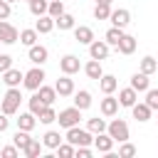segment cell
<instances>
[{
  "label": "cell",
  "mask_w": 158,
  "mask_h": 158,
  "mask_svg": "<svg viewBox=\"0 0 158 158\" xmlns=\"http://www.w3.org/2000/svg\"><path fill=\"white\" fill-rule=\"evenodd\" d=\"M20 101H22L20 86H7V91H5V96H2V101H0V111L7 114V116H12V114L20 111Z\"/></svg>",
  "instance_id": "6da1fadb"
},
{
  "label": "cell",
  "mask_w": 158,
  "mask_h": 158,
  "mask_svg": "<svg viewBox=\"0 0 158 158\" xmlns=\"http://www.w3.org/2000/svg\"><path fill=\"white\" fill-rule=\"evenodd\" d=\"M106 133L114 138V143H123L128 141V123L123 118H114L111 123H106Z\"/></svg>",
  "instance_id": "7a4b0ae2"
},
{
  "label": "cell",
  "mask_w": 158,
  "mask_h": 158,
  "mask_svg": "<svg viewBox=\"0 0 158 158\" xmlns=\"http://www.w3.org/2000/svg\"><path fill=\"white\" fill-rule=\"evenodd\" d=\"M64 141H69L72 146H89L94 141V133L86 131V128H79V126H72V128H67V138Z\"/></svg>",
  "instance_id": "3957f363"
},
{
  "label": "cell",
  "mask_w": 158,
  "mask_h": 158,
  "mask_svg": "<svg viewBox=\"0 0 158 158\" xmlns=\"http://www.w3.org/2000/svg\"><path fill=\"white\" fill-rule=\"evenodd\" d=\"M42 81H44V69L37 67V64H35L30 72H25V77H22V86L30 89V91H37V89L42 86Z\"/></svg>",
  "instance_id": "277c9868"
},
{
  "label": "cell",
  "mask_w": 158,
  "mask_h": 158,
  "mask_svg": "<svg viewBox=\"0 0 158 158\" xmlns=\"http://www.w3.org/2000/svg\"><path fill=\"white\" fill-rule=\"evenodd\" d=\"M79 118H81V109L77 106H69V109H62L57 114V121L62 128H72V126H79Z\"/></svg>",
  "instance_id": "5b68a950"
},
{
  "label": "cell",
  "mask_w": 158,
  "mask_h": 158,
  "mask_svg": "<svg viewBox=\"0 0 158 158\" xmlns=\"http://www.w3.org/2000/svg\"><path fill=\"white\" fill-rule=\"evenodd\" d=\"M79 69H81V62H79L77 54H64V57L59 59V72H62V74H69V77H72V74H77Z\"/></svg>",
  "instance_id": "8992f818"
},
{
  "label": "cell",
  "mask_w": 158,
  "mask_h": 158,
  "mask_svg": "<svg viewBox=\"0 0 158 158\" xmlns=\"http://www.w3.org/2000/svg\"><path fill=\"white\" fill-rule=\"evenodd\" d=\"M17 40H20L17 27H12V25L5 22V20H0V42H2V44H15Z\"/></svg>",
  "instance_id": "52a82bcc"
},
{
  "label": "cell",
  "mask_w": 158,
  "mask_h": 158,
  "mask_svg": "<svg viewBox=\"0 0 158 158\" xmlns=\"http://www.w3.org/2000/svg\"><path fill=\"white\" fill-rule=\"evenodd\" d=\"M89 57L91 59H106L109 57V44H106V40H94L91 44H89Z\"/></svg>",
  "instance_id": "ba28073f"
},
{
  "label": "cell",
  "mask_w": 158,
  "mask_h": 158,
  "mask_svg": "<svg viewBox=\"0 0 158 158\" xmlns=\"http://www.w3.org/2000/svg\"><path fill=\"white\" fill-rule=\"evenodd\" d=\"M54 89H57V96H72L74 94V79L69 74H62V79L54 81Z\"/></svg>",
  "instance_id": "9c48e42d"
},
{
  "label": "cell",
  "mask_w": 158,
  "mask_h": 158,
  "mask_svg": "<svg viewBox=\"0 0 158 158\" xmlns=\"http://www.w3.org/2000/svg\"><path fill=\"white\" fill-rule=\"evenodd\" d=\"M94 148L99 151V153H109L111 148H114V138L106 133V131H101V133H94Z\"/></svg>",
  "instance_id": "30bf717a"
},
{
  "label": "cell",
  "mask_w": 158,
  "mask_h": 158,
  "mask_svg": "<svg viewBox=\"0 0 158 158\" xmlns=\"http://www.w3.org/2000/svg\"><path fill=\"white\" fill-rule=\"evenodd\" d=\"M109 20H111V25L114 27H126L128 22H131V12L126 10V7H118V10H111V15H109Z\"/></svg>",
  "instance_id": "8fae6325"
},
{
  "label": "cell",
  "mask_w": 158,
  "mask_h": 158,
  "mask_svg": "<svg viewBox=\"0 0 158 158\" xmlns=\"http://www.w3.org/2000/svg\"><path fill=\"white\" fill-rule=\"evenodd\" d=\"M27 57H30V62H32V64L42 67V64L47 62L49 52H47V47H42V44H32V47H30V52H27Z\"/></svg>",
  "instance_id": "7c38bea8"
},
{
  "label": "cell",
  "mask_w": 158,
  "mask_h": 158,
  "mask_svg": "<svg viewBox=\"0 0 158 158\" xmlns=\"http://www.w3.org/2000/svg\"><path fill=\"white\" fill-rule=\"evenodd\" d=\"M99 109H101V114L104 116H116L118 114V99H114L111 94H104V99H101V104H99Z\"/></svg>",
  "instance_id": "4fadbf2b"
},
{
  "label": "cell",
  "mask_w": 158,
  "mask_h": 158,
  "mask_svg": "<svg viewBox=\"0 0 158 158\" xmlns=\"http://www.w3.org/2000/svg\"><path fill=\"white\" fill-rule=\"evenodd\" d=\"M74 40H77L79 44H86V47H89V44L94 42V30L86 27V25H79V27L74 25Z\"/></svg>",
  "instance_id": "5bb4252c"
},
{
  "label": "cell",
  "mask_w": 158,
  "mask_h": 158,
  "mask_svg": "<svg viewBox=\"0 0 158 158\" xmlns=\"http://www.w3.org/2000/svg\"><path fill=\"white\" fill-rule=\"evenodd\" d=\"M136 101H138V91H136L133 86H126V89H121V91H118V106L131 109Z\"/></svg>",
  "instance_id": "9a60e30c"
},
{
  "label": "cell",
  "mask_w": 158,
  "mask_h": 158,
  "mask_svg": "<svg viewBox=\"0 0 158 158\" xmlns=\"http://www.w3.org/2000/svg\"><path fill=\"white\" fill-rule=\"evenodd\" d=\"M131 114H133V118H136L138 123H146V121L151 118V106H148L146 101H143V104H138V101H136V104L131 106Z\"/></svg>",
  "instance_id": "2e32d148"
},
{
  "label": "cell",
  "mask_w": 158,
  "mask_h": 158,
  "mask_svg": "<svg viewBox=\"0 0 158 158\" xmlns=\"http://www.w3.org/2000/svg\"><path fill=\"white\" fill-rule=\"evenodd\" d=\"M22 77H25V74H22L20 69H15V67H10V69L2 72V81H5L7 86H20V84H22Z\"/></svg>",
  "instance_id": "e0dca14e"
},
{
  "label": "cell",
  "mask_w": 158,
  "mask_h": 158,
  "mask_svg": "<svg viewBox=\"0 0 158 158\" xmlns=\"http://www.w3.org/2000/svg\"><path fill=\"white\" fill-rule=\"evenodd\" d=\"M84 74L89 77V79H101V74H104V69H101V62L99 59H89L86 64H84Z\"/></svg>",
  "instance_id": "ac0fdd59"
},
{
  "label": "cell",
  "mask_w": 158,
  "mask_h": 158,
  "mask_svg": "<svg viewBox=\"0 0 158 158\" xmlns=\"http://www.w3.org/2000/svg\"><path fill=\"white\" fill-rule=\"evenodd\" d=\"M116 86H118V81H116L114 74H101V79H99V89H101V94H114Z\"/></svg>",
  "instance_id": "d6986e66"
},
{
  "label": "cell",
  "mask_w": 158,
  "mask_h": 158,
  "mask_svg": "<svg viewBox=\"0 0 158 158\" xmlns=\"http://www.w3.org/2000/svg\"><path fill=\"white\" fill-rule=\"evenodd\" d=\"M35 30H37L40 35L52 32V30H54V17H49V15H40V17H37V22H35Z\"/></svg>",
  "instance_id": "ffe728a7"
},
{
  "label": "cell",
  "mask_w": 158,
  "mask_h": 158,
  "mask_svg": "<svg viewBox=\"0 0 158 158\" xmlns=\"http://www.w3.org/2000/svg\"><path fill=\"white\" fill-rule=\"evenodd\" d=\"M37 96L42 99V104H44V106H52V104H54V99H57V89H54V86H44V84H42V86L37 89Z\"/></svg>",
  "instance_id": "44dd1931"
},
{
  "label": "cell",
  "mask_w": 158,
  "mask_h": 158,
  "mask_svg": "<svg viewBox=\"0 0 158 158\" xmlns=\"http://www.w3.org/2000/svg\"><path fill=\"white\" fill-rule=\"evenodd\" d=\"M72 96H74V106H77V109H81V111H84V109H89V106H91V94H89L86 89H81V91H77V89H74V94H72Z\"/></svg>",
  "instance_id": "7402d4cb"
},
{
  "label": "cell",
  "mask_w": 158,
  "mask_h": 158,
  "mask_svg": "<svg viewBox=\"0 0 158 158\" xmlns=\"http://www.w3.org/2000/svg\"><path fill=\"white\" fill-rule=\"evenodd\" d=\"M35 126H37V116H35L32 111L20 114V118H17V128H22V131H32Z\"/></svg>",
  "instance_id": "603a6c76"
},
{
  "label": "cell",
  "mask_w": 158,
  "mask_h": 158,
  "mask_svg": "<svg viewBox=\"0 0 158 158\" xmlns=\"http://www.w3.org/2000/svg\"><path fill=\"white\" fill-rule=\"evenodd\" d=\"M116 49H118L121 54H133V52H136V37L123 35V37H121V42L116 44Z\"/></svg>",
  "instance_id": "cb8c5ba5"
},
{
  "label": "cell",
  "mask_w": 158,
  "mask_h": 158,
  "mask_svg": "<svg viewBox=\"0 0 158 158\" xmlns=\"http://www.w3.org/2000/svg\"><path fill=\"white\" fill-rule=\"evenodd\" d=\"M131 86H133L136 91H146V89L151 86V79H148V74H143V72H136V74L131 77Z\"/></svg>",
  "instance_id": "d4e9b609"
},
{
  "label": "cell",
  "mask_w": 158,
  "mask_h": 158,
  "mask_svg": "<svg viewBox=\"0 0 158 158\" xmlns=\"http://www.w3.org/2000/svg\"><path fill=\"white\" fill-rule=\"evenodd\" d=\"M62 141H64V138L59 136V131H47V133L42 136V146H44V148H49V151H54Z\"/></svg>",
  "instance_id": "484cf974"
},
{
  "label": "cell",
  "mask_w": 158,
  "mask_h": 158,
  "mask_svg": "<svg viewBox=\"0 0 158 158\" xmlns=\"http://www.w3.org/2000/svg\"><path fill=\"white\" fill-rule=\"evenodd\" d=\"M121 37H123V30H121V27H114V25H111V27L106 30V35H104V40H106L109 47H116V44L121 42Z\"/></svg>",
  "instance_id": "4316f807"
},
{
  "label": "cell",
  "mask_w": 158,
  "mask_h": 158,
  "mask_svg": "<svg viewBox=\"0 0 158 158\" xmlns=\"http://www.w3.org/2000/svg\"><path fill=\"white\" fill-rule=\"evenodd\" d=\"M54 27H59V30H74V15L62 12L59 17H54Z\"/></svg>",
  "instance_id": "83f0119b"
},
{
  "label": "cell",
  "mask_w": 158,
  "mask_h": 158,
  "mask_svg": "<svg viewBox=\"0 0 158 158\" xmlns=\"http://www.w3.org/2000/svg\"><path fill=\"white\" fill-rule=\"evenodd\" d=\"M42 148H44V146H42V143L37 141V138H30V143H27V146L22 148V153H25L27 158H37V156L42 153Z\"/></svg>",
  "instance_id": "f1b7e54d"
},
{
  "label": "cell",
  "mask_w": 158,
  "mask_h": 158,
  "mask_svg": "<svg viewBox=\"0 0 158 158\" xmlns=\"http://www.w3.org/2000/svg\"><path fill=\"white\" fill-rule=\"evenodd\" d=\"M37 37H40V32L32 27V30H22L20 32V42L25 44V47H32V44H37Z\"/></svg>",
  "instance_id": "f546056e"
},
{
  "label": "cell",
  "mask_w": 158,
  "mask_h": 158,
  "mask_svg": "<svg viewBox=\"0 0 158 158\" xmlns=\"http://www.w3.org/2000/svg\"><path fill=\"white\" fill-rule=\"evenodd\" d=\"M37 118H40V123H44V126H49L52 121H57V111H54L52 106H44V109L40 111V116H37Z\"/></svg>",
  "instance_id": "4dcf8cb0"
},
{
  "label": "cell",
  "mask_w": 158,
  "mask_h": 158,
  "mask_svg": "<svg viewBox=\"0 0 158 158\" xmlns=\"http://www.w3.org/2000/svg\"><path fill=\"white\" fill-rule=\"evenodd\" d=\"M86 131H91V133H101V131H106V121L99 118V116H94V118L86 121Z\"/></svg>",
  "instance_id": "1f68e13d"
},
{
  "label": "cell",
  "mask_w": 158,
  "mask_h": 158,
  "mask_svg": "<svg viewBox=\"0 0 158 158\" xmlns=\"http://www.w3.org/2000/svg\"><path fill=\"white\" fill-rule=\"evenodd\" d=\"M47 5H49V0H32V2H30V12H32L35 17L47 15Z\"/></svg>",
  "instance_id": "d6a6232c"
},
{
  "label": "cell",
  "mask_w": 158,
  "mask_h": 158,
  "mask_svg": "<svg viewBox=\"0 0 158 158\" xmlns=\"http://www.w3.org/2000/svg\"><path fill=\"white\" fill-rule=\"evenodd\" d=\"M141 72L151 77L153 72H158V62H156L153 57H143V59H141Z\"/></svg>",
  "instance_id": "836d02e7"
},
{
  "label": "cell",
  "mask_w": 158,
  "mask_h": 158,
  "mask_svg": "<svg viewBox=\"0 0 158 158\" xmlns=\"http://www.w3.org/2000/svg\"><path fill=\"white\" fill-rule=\"evenodd\" d=\"M12 143H15V146L22 151V148L30 143V131H22V128H17V133L12 136Z\"/></svg>",
  "instance_id": "e575fe53"
},
{
  "label": "cell",
  "mask_w": 158,
  "mask_h": 158,
  "mask_svg": "<svg viewBox=\"0 0 158 158\" xmlns=\"http://www.w3.org/2000/svg\"><path fill=\"white\" fill-rule=\"evenodd\" d=\"M64 12V2L62 0H49V5H47V15L49 17H59Z\"/></svg>",
  "instance_id": "d590c367"
},
{
  "label": "cell",
  "mask_w": 158,
  "mask_h": 158,
  "mask_svg": "<svg viewBox=\"0 0 158 158\" xmlns=\"http://www.w3.org/2000/svg\"><path fill=\"white\" fill-rule=\"evenodd\" d=\"M109 15H111V5H104V2L94 5V17L96 20H109Z\"/></svg>",
  "instance_id": "8d00e7d4"
},
{
  "label": "cell",
  "mask_w": 158,
  "mask_h": 158,
  "mask_svg": "<svg viewBox=\"0 0 158 158\" xmlns=\"http://www.w3.org/2000/svg\"><path fill=\"white\" fill-rule=\"evenodd\" d=\"M27 104H30V111H32L35 116H40V111L44 109V104H42V99L37 96V91H35V94H32V96L27 99Z\"/></svg>",
  "instance_id": "74e56055"
},
{
  "label": "cell",
  "mask_w": 158,
  "mask_h": 158,
  "mask_svg": "<svg viewBox=\"0 0 158 158\" xmlns=\"http://www.w3.org/2000/svg\"><path fill=\"white\" fill-rule=\"evenodd\" d=\"M54 151H57V156H59V158H72V156H74V146H72L69 141H67V143L62 141V143H59Z\"/></svg>",
  "instance_id": "f35d334b"
},
{
  "label": "cell",
  "mask_w": 158,
  "mask_h": 158,
  "mask_svg": "<svg viewBox=\"0 0 158 158\" xmlns=\"http://www.w3.org/2000/svg\"><path fill=\"white\" fill-rule=\"evenodd\" d=\"M146 104L151 106V111H158V89H146Z\"/></svg>",
  "instance_id": "ab89813d"
},
{
  "label": "cell",
  "mask_w": 158,
  "mask_h": 158,
  "mask_svg": "<svg viewBox=\"0 0 158 158\" xmlns=\"http://www.w3.org/2000/svg\"><path fill=\"white\" fill-rule=\"evenodd\" d=\"M118 156H121V158H131V156H136V146L128 143V141H123V143L118 146Z\"/></svg>",
  "instance_id": "60d3db41"
},
{
  "label": "cell",
  "mask_w": 158,
  "mask_h": 158,
  "mask_svg": "<svg viewBox=\"0 0 158 158\" xmlns=\"http://www.w3.org/2000/svg\"><path fill=\"white\" fill-rule=\"evenodd\" d=\"M17 153H20V148H17V146H5V148L0 151V156H2V158H17Z\"/></svg>",
  "instance_id": "b9f144b4"
},
{
  "label": "cell",
  "mask_w": 158,
  "mask_h": 158,
  "mask_svg": "<svg viewBox=\"0 0 158 158\" xmlns=\"http://www.w3.org/2000/svg\"><path fill=\"white\" fill-rule=\"evenodd\" d=\"M74 156L77 158H91V148L89 146H74Z\"/></svg>",
  "instance_id": "7bdbcfd3"
},
{
  "label": "cell",
  "mask_w": 158,
  "mask_h": 158,
  "mask_svg": "<svg viewBox=\"0 0 158 158\" xmlns=\"http://www.w3.org/2000/svg\"><path fill=\"white\" fill-rule=\"evenodd\" d=\"M10 67H12V57L10 54H0V74L5 69H10Z\"/></svg>",
  "instance_id": "ee69618b"
},
{
  "label": "cell",
  "mask_w": 158,
  "mask_h": 158,
  "mask_svg": "<svg viewBox=\"0 0 158 158\" xmlns=\"http://www.w3.org/2000/svg\"><path fill=\"white\" fill-rule=\"evenodd\" d=\"M7 17H10V2L0 0V20H7Z\"/></svg>",
  "instance_id": "f6af8a7d"
},
{
  "label": "cell",
  "mask_w": 158,
  "mask_h": 158,
  "mask_svg": "<svg viewBox=\"0 0 158 158\" xmlns=\"http://www.w3.org/2000/svg\"><path fill=\"white\" fill-rule=\"evenodd\" d=\"M7 126H10V118H7V114H2V111H0V133H2V131H7Z\"/></svg>",
  "instance_id": "bcb514c9"
},
{
  "label": "cell",
  "mask_w": 158,
  "mask_h": 158,
  "mask_svg": "<svg viewBox=\"0 0 158 158\" xmlns=\"http://www.w3.org/2000/svg\"><path fill=\"white\" fill-rule=\"evenodd\" d=\"M96 2H104V5H111L114 0H96Z\"/></svg>",
  "instance_id": "7dc6e473"
},
{
  "label": "cell",
  "mask_w": 158,
  "mask_h": 158,
  "mask_svg": "<svg viewBox=\"0 0 158 158\" xmlns=\"http://www.w3.org/2000/svg\"><path fill=\"white\" fill-rule=\"evenodd\" d=\"M7 2H10V5H12V2H17V0H7Z\"/></svg>",
  "instance_id": "c3c4849f"
},
{
  "label": "cell",
  "mask_w": 158,
  "mask_h": 158,
  "mask_svg": "<svg viewBox=\"0 0 158 158\" xmlns=\"http://www.w3.org/2000/svg\"><path fill=\"white\" fill-rule=\"evenodd\" d=\"M27 2H32V0H27Z\"/></svg>",
  "instance_id": "681fc988"
}]
</instances>
